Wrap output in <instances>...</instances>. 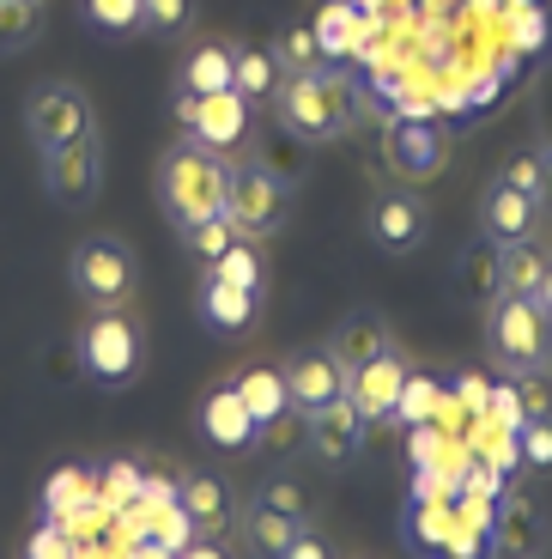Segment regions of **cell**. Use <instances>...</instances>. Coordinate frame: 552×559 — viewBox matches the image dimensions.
<instances>
[{"mask_svg":"<svg viewBox=\"0 0 552 559\" xmlns=\"http://www.w3.org/2000/svg\"><path fill=\"white\" fill-rule=\"evenodd\" d=\"M104 182V158H97V140L80 146H61V153H43V189L61 201V207H85Z\"/></svg>","mask_w":552,"mask_h":559,"instance_id":"12","label":"cell"},{"mask_svg":"<svg viewBox=\"0 0 552 559\" xmlns=\"http://www.w3.org/2000/svg\"><path fill=\"white\" fill-rule=\"evenodd\" d=\"M298 530H304V523L286 518V511H274V504H262V499L243 511V542H249V554H255V559H279Z\"/></svg>","mask_w":552,"mask_h":559,"instance_id":"25","label":"cell"},{"mask_svg":"<svg viewBox=\"0 0 552 559\" xmlns=\"http://www.w3.org/2000/svg\"><path fill=\"white\" fill-rule=\"evenodd\" d=\"M279 559H334V547H328V542H322V535H316V530H310V523H304V530L291 535V547H286V554H279Z\"/></svg>","mask_w":552,"mask_h":559,"instance_id":"37","label":"cell"},{"mask_svg":"<svg viewBox=\"0 0 552 559\" xmlns=\"http://www.w3.org/2000/svg\"><path fill=\"white\" fill-rule=\"evenodd\" d=\"M225 182H231V158H219L213 146L182 134L158 158V207H165V219L177 231H194L201 219H219L225 213Z\"/></svg>","mask_w":552,"mask_h":559,"instance_id":"1","label":"cell"},{"mask_svg":"<svg viewBox=\"0 0 552 559\" xmlns=\"http://www.w3.org/2000/svg\"><path fill=\"white\" fill-rule=\"evenodd\" d=\"M279 122L298 140H340L346 128L359 122V92L334 68L286 73V85H279Z\"/></svg>","mask_w":552,"mask_h":559,"instance_id":"2","label":"cell"},{"mask_svg":"<svg viewBox=\"0 0 552 559\" xmlns=\"http://www.w3.org/2000/svg\"><path fill=\"white\" fill-rule=\"evenodd\" d=\"M170 110H177V122L189 128L201 146H213L219 158H231V153H243V140H249V128H255V104L243 98V92H213V98H194V92H170Z\"/></svg>","mask_w":552,"mask_h":559,"instance_id":"6","label":"cell"},{"mask_svg":"<svg viewBox=\"0 0 552 559\" xmlns=\"http://www.w3.org/2000/svg\"><path fill=\"white\" fill-rule=\"evenodd\" d=\"M237 238H243V231H237V225H231V213H219V219H201V225H194V231H182V243H189V255H201V262H219V255L225 250H231V243Z\"/></svg>","mask_w":552,"mask_h":559,"instance_id":"31","label":"cell"},{"mask_svg":"<svg viewBox=\"0 0 552 559\" xmlns=\"http://www.w3.org/2000/svg\"><path fill=\"white\" fill-rule=\"evenodd\" d=\"M177 559H231V554H225V542H201V535H194Z\"/></svg>","mask_w":552,"mask_h":559,"instance_id":"38","label":"cell"},{"mask_svg":"<svg viewBox=\"0 0 552 559\" xmlns=\"http://www.w3.org/2000/svg\"><path fill=\"white\" fill-rule=\"evenodd\" d=\"M68 280H73V293H80L92 310H116V305H128V298H134L140 262H134V250H128V238L97 231V238H85L80 250H73Z\"/></svg>","mask_w":552,"mask_h":559,"instance_id":"5","label":"cell"},{"mask_svg":"<svg viewBox=\"0 0 552 559\" xmlns=\"http://www.w3.org/2000/svg\"><path fill=\"white\" fill-rule=\"evenodd\" d=\"M237 395L249 402V414H255V426H279V419L291 414V390H286V365H249L243 378H237Z\"/></svg>","mask_w":552,"mask_h":559,"instance_id":"20","label":"cell"},{"mask_svg":"<svg viewBox=\"0 0 552 559\" xmlns=\"http://www.w3.org/2000/svg\"><path fill=\"white\" fill-rule=\"evenodd\" d=\"M73 353H80V371H85L92 383H104V390H122V383L140 378V365H146V335H140V322L128 317V305L92 310V317L80 322V341H73Z\"/></svg>","mask_w":552,"mask_h":559,"instance_id":"3","label":"cell"},{"mask_svg":"<svg viewBox=\"0 0 552 559\" xmlns=\"http://www.w3.org/2000/svg\"><path fill=\"white\" fill-rule=\"evenodd\" d=\"M231 80H237V43H219V37H201L189 56H182V68H177V85L194 92V98L231 92Z\"/></svg>","mask_w":552,"mask_h":559,"instance_id":"18","label":"cell"},{"mask_svg":"<svg viewBox=\"0 0 552 559\" xmlns=\"http://www.w3.org/2000/svg\"><path fill=\"white\" fill-rule=\"evenodd\" d=\"M383 153H388V170H395V177H407V182H425V177H437V170L449 165V146H443V134H431V128H419V122L388 128V134H383Z\"/></svg>","mask_w":552,"mask_h":559,"instance_id":"17","label":"cell"},{"mask_svg":"<svg viewBox=\"0 0 552 559\" xmlns=\"http://www.w3.org/2000/svg\"><path fill=\"white\" fill-rule=\"evenodd\" d=\"M85 31L97 37H134L140 31V0H80Z\"/></svg>","mask_w":552,"mask_h":559,"instance_id":"29","label":"cell"},{"mask_svg":"<svg viewBox=\"0 0 552 559\" xmlns=\"http://www.w3.org/2000/svg\"><path fill=\"white\" fill-rule=\"evenodd\" d=\"M547 554V523L528 504H504L497 511V559H540Z\"/></svg>","mask_w":552,"mask_h":559,"instance_id":"24","label":"cell"},{"mask_svg":"<svg viewBox=\"0 0 552 559\" xmlns=\"http://www.w3.org/2000/svg\"><path fill=\"white\" fill-rule=\"evenodd\" d=\"M255 317H262V298L255 293L225 286L219 274H201V322H207V329H219V335H243V329H255Z\"/></svg>","mask_w":552,"mask_h":559,"instance_id":"19","label":"cell"},{"mask_svg":"<svg viewBox=\"0 0 552 559\" xmlns=\"http://www.w3.org/2000/svg\"><path fill=\"white\" fill-rule=\"evenodd\" d=\"M540 195H523V189H511V182H492L480 201V231L485 243H528L540 231Z\"/></svg>","mask_w":552,"mask_h":559,"instance_id":"14","label":"cell"},{"mask_svg":"<svg viewBox=\"0 0 552 559\" xmlns=\"http://www.w3.org/2000/svg\"><path fill=\"white\" fill-rule=\"evenodd\" d=\"M286 207H291V189L286 177H274L267 165H231V182H225V213L243 238H267L286 225Z\"/></svg>","mask_w":552,"mask_h":559,"instance_id":"8","label":"cell"},{"mask_svg":"<svg viewBox=\"0 0 552 559\" xmlns=\"http://www.w3.org/2000/svg\"><path fill=\"white\" fill-rule=\"evenodd\" d=\"M547 250H535V238L528 243H497V298H535L540 280H547Z\"/></svg>","mask_w":552,"mask_h":559,"instance_id":"21","label":"cell"},{"mask_svg":"<svg viewBox=\"0 0 552 559\" xmlns=\"http://www.w3.org/2000/svg\"><path fill=\"white\" fill-rule=\"evenodd\" d=\"M492 353L511 371H552V322L535 298H497L492 305Z\"/></svg>","mask_w":552,"mask_h":559,"instance_id":"7","label":"cell"},{"mask_svg":"<svg viewBox=\"0 0 552 559\" xmlns=\"http://www.w3.org/2000/svg\"><path fill=\"white\" fill-rule=\"evenodd\" d=\"M201 19V0H140V31L146 37H189Z\"/></svg>","mask_w":552,"mask_h":559,"instance_id":"27","label":"cell"},{"mask_svg":"<svg viewBox=\"0 0 552 559\" xmlns=\"http://www.w3.org/2000/svg\"><path fill=\"white\" fill-rule=\"evenodd\" d=\"M425 231H431V213H425V201H419V195H407V189L376 195V207H371V243H376V250L407 255V250L425 243Z\"/></svg>","mask_w":552,"mask_h":559,"instance_id":"13","label":"cell"},{"mask_svg":"<svg viewBox=\"0 0 552 559\" xmlns=\"http://www.w3.org/2000/svg\"><path fill=\"white\" fill-rule=\"evenodd\" d=\"M37 31H43V7H37V0H0V56L31 49Z\"/></svg>","mask_w":552,"mask_h":559,"instance_id":"28","label":"cell"},{"mask_svg":"<svg viewBox=\"0 0 552 559\" xmlns=\"http://www.w3.org/2000/svg\"><path fill=\"white\" fill-rule=\"evenodd\" d=\"M255 499L274 504V511H286V518H298V523H310V499H304V487H298V480H267Z\"/></svg>","mask_w":552,"mask_h":559,"instance_id":"33","label":"cell"},{"mask_svg":"<svg viewBox=\"0 0 552 559\" xmlns=\"http://www.w3.org/2000/svg\"><path fill=\"white\" fill-rule=\"evenodd\" d=\"M177 511L194 523L201 542H225L231 530H243V504H237V492L225 487L219 475H201V468L177 480Z\"/></svg>","mask_w":552,"mask_h":559,"instance_id":"9","label":"cell"},{"mask_svg":"<svg viewBox=\"0 0 552 559\" xmlns=\"http://www.w3.org/2000/svg\"><path fill=\"white\" fill-rule=\"evenodd\" d=\"M523 462L528 468H552V419H523Z\"/></svg>","mask_w":552,"mask_h":559,"instance_id":"34","label":"cell"},{"mask_svg":"<svg viewBox=\"0 0 552 559\" xmlns=\"http://www.w3.org/2000/svg\"><path fill=\"white\" fill-rule=\"evenodd\" d=\"M346 395L359 402L364 419H395L400 395H407V365H400V353H376L371 365H359L346 378Z\"/></svg>","mask_w":552,"mask_h":559,"instance_id":"15","label":"cell"},{"mask_svg":"<svg viewBox=\"0 0 552 559\" xmlns=\"http://www.w3.org/2000/svg\"><path fill=\"white\" fill-rule=\"evenodd\" d=\"M286 390H291V414H316V407L340 402L346 395V365L334 347H310L286 365Z\"/></svg>","mask_w":552,"mask_h":559,"instance_id":"10","label":"cell"},{"mask_svg":"<svg viewBox=\"0 0 552 559\" xmlns=\"http://www.w3.org/2000/svg\"><path fill=\"white\" fill-rule=\"evenodd\" d=\"M201 438H207L213 450H249L255 438H262V426H255V414H249V402L237 395V383H219V390L201 402Z\"/></svg>","mask_w":552,"mask_h":559,"instance_id":"16","label":"cell"},{"mask_svg":"<svg viewBox=\"0 0 552 559\" xmlns=\"http://www.w3.org/2000/svg\"><path fill=\"white\" fill-rule=\"evenodd\" d=\"M25 134H31L37 153H61V146L97 140V110H92V98H85V85L43 80L25 104Z\"/></svg>","mask_w":552,"mask_h":559,"instance_id":"4","label":"cell"},{"mask_svg":"<svg viewBox=\"0 0 552 559\" xmlns=\"http://www.w3.org/2000/svg\"><path fill=\"white\" fill-rule=\"evenodd\" d=\"M237 92H243L255 110L262 104H279V85H286V68H279L274 49H249V43H237Z\"/></svg>","mask_w":552,"mask_h":559,"instance_id":"22","label":"cell"},{"mask_svg":"<svg viewBox=\"0 0 552 559\" xmlns=\"http://www.w3.org/2000/svg\"><path fill=\"white\" fill-rule=\"evenodd\" d=\"M468 293L473 298H497V243L468 255Z\"/></svg>","mask_w":552,"mask_h":559,"instance_id":"36","label":"cell"},{"mask_svg":"<svg viewBox=\"0 0 552 559\" xmlns=\"http://www.w3.org/2000/svg\"><path fill=\"white\" fill-rule=\"evenodd\" d=\"M516 402L523 419H552V371H516Z\"/></svg>","mask_w":552,"mask_h":559,"instance_id":"32","label":"cell"},{"mask_svg":"<svg viewBox=\"0 0 552 559\" xmlns=\"http://www.w3.org/2000/svg\"><path fill=\"white\" fill-rule=\"evenodd\" d=\"M37 7H43V0H37Z\"/></svg>","mask_w":552,"mask_h":559,"instance_id":"40","label":"cell"},{"mask_svg":"<svg viewBox=\"0 0 552 559\" xmlns=\"http://www.w3.org/2000/svg\"><path fill=\"white\" fill-rule=\"evenodd\" d=\"M328 347L340 353L346 378H352L359 365H371L376 353H388V329H383V317H371V310H359V317H346L340 329H334V341H328Z\"/></svg>","mask_w":552,"mask_h":559,"instance_id":"23","label":"cell"},{"mask_svg":"<svg viewBox=\"0 0 552 559\" xmlns=\"http://www.w3.org/2000/svg\"><path fill=\"white\" fill-rule=\"evenodd\" d=\"M364 426H371V419L359 414V402L340 395V402L316 407V414L304 419V438H310V450H316V462L340 468V462H352L364 450Z\"/></svg>","mask_w":552,"mask_h":559,"instance_id":"11","label":"cell"},{"mask_svg":"<svg viewBox=\"0 0 552 559\" xmlns=\"http://www.w3.org/2000/svg\"><path fill=\"white\" fill-rule=\"evenodd\" d=\"M207 274H219L225 286H243V293H255V298L267 293V262H262V250H255V238H237Z\"/></svg>","mask_w":552,"mask_h":559,"instance_id":"26","label":"cell"},{"mask_svg":"<svg viewBox=\"0 0 552 559\" xmlns=\"http://www.w3.org/2000/svg\"><path fill=\"white\" fill-rule=\"evenodd\" d=\"M535 305H540V317L552 322V262H547V280H540V293H535Z\"/></svg>","mask_w":552,"mask_h":559,"instance_id":"39","label":"cell"},{"mask_svg":"<svg viewBox=\"0 0 552 559\" xmlns=\"http://www.w3.org/2000/svg\"><path fill=\"white\" fill-rule=\"evenodd\" d=\"M274 56H279V68H286V73H316V68H328V49H322L316 25H291L286 37L274 43Z\"/></svg>","mask_w":552,"mask_h":559,"instance_id":"30","label":"cell"},{"mask_svg":"<svg viewBox=\"0 0 552 559\" xmlns=\"http://www.w3.org/2000/svg\"><path fill=\"white\" fill-rule=\"evenodd\" d=\"M497 182H511V189H523V195H540V182H547V158H540V153H516Z\"/></svg>","mask_w":552,"mask_h":559,"instance_id":"35","label":"cell"}]
</instances>
